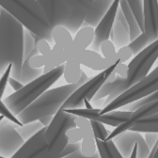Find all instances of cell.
Listing matches in <instances>:
<instances>
[{
  "label": "cell",
  "instance_id": "obj_1",
  "mask_svg": "<svg viewBox=\"0 0 158 158\" xmlns=\"http://www.w3.org/2000/svg\"><path fill=\"white\" fill-rule=\"evenodd\" d=\"M24 27L8 11H0V76L12 64L10 77L20 81L23 65Z\"/></svg>",
  "mask_w": 158,
  "mask_h": 158
},
{
  "label": "cell",
  "instance_id": "obj_2",
  "mask_svg": "<svg viewBox=\"0 0 158 158\" xmlns=\"http://www.w3.org/2000/svg\"><path fill=\"white\" fill-rule=\"evenodd\" d=\"M158 59V40L151 44L131 60L128 66V73L126 78H123L116 74L115 80L112 83H106L101 92L106 98L105 99V107L111 104L114 100L128 90L130 88L140 82L150 73L152 67ZM104 107V108H105Z\"/></svg>",
  "mask_w": 158,
  "mask_h": 158
},
{
  "label": "cell",
  "instance_id": "obj_3",
  "mask_svg": "<svg viewBox=\"0 0 158 158\" xmlns=\"http://www.w3.org/2000/svg\"><path fill=\"white\" fill-rule=\"evenodd\" d=\"M89 78L85 72L82 71L77 83L67 84L53 89H48L17 116L18 121L23 125L37 122L44 117L55 116L61 108L63 104L68 100V98L79 87L89 81Z\"/></svg>",
  "mask_w": 158,
  "mask_h": 158
},
{
  "label": "cell",
  "instance_id": "obj_4",
  "mask_svg": "<svg viewBox=\"0 0 158 158\" xmlns=\"http://www.w3.org/2000/svg\"><path fill=\"white\" fill-rule=\"evenodd\" d=\"M0 7L8 11L23 27H25L27 31L34 34L39 40H44L50 44H54L52 28L39 1L1 0Z\"/></svg>",
  "mask_w": 158,
  "mask_h": 158
},
{
  "label": "cell",
  "instance_id": "obj_5",
  "mask_svg": "<svg viewBox=\"0 0 158 158\" xmlns=\"http://www.w3.org/2000/svg\"><path fill=\"white\" fill-rule=\"evenodd\" d=\"M52 30L61 27L75 34L81 29L87 15V0L84 1H39Z\"/></svg>",
  "mask_w": 158,
  "mask_h": 158
},
{
  "label": "cell",
  "instance_id": "obj_6",
  "mask_svg": "<svg viewBox=\"0 0 158 158\" xmlns=\"http://www.w3.org/2000/svg\"><path fill=\"white\" fill-rule=\"evenodd\" d=\"M64 65L56 67L53 71L43 74L34 81L25 85L21 89L9 95L3 103L14 116H18L28 106L43 95L48 89L54 85L63 75Z\"/></svg>",
  "mask_w": 158,
  "mask_h": 158
},
{
  "label": "cell",
  "instance_id": "obj_7",
  "mask_svg": "<svg viewBox=\"0 0 158 158\" xmlns=\"http://www.w3.org/2000/svg\"><path fill=\"white\" fill-rule=\"evenodd\" d=\"M75 116L67 113L66 111L58 110L54 116L50 125L46 128L44 138L48 145L49 151L52 154L58 157L62 150L68 144L66 136L67 131L73 128H76Z\"/></svg>",
  "mask_w": 158,
  "mask_h": 158
},
{
  "label": "cell",
  "instance_id": "obj_8",
  "mask_svg": "<svg viewBox=\"0 0 158 158\" xmlns=\"http://www.w3.org/2000/svg\"><path fill=\"white\" fill-rule=\"evenodd\" d=\"M156 90H158V66L152 71L143 80L130 88L111 104L106 106L100 114H106L123 108L152 94Z\"/></svg>",
  "mask_w": 158,
  "mask_h": 158
},
{
  "label": "cell",
  "instance_id": "obj_9",
  "mask_svg": "<svg viewBox=\"0 0 158 158\" xmlns=\"http://www.w3.org/2000/svg\"><path fill=\"white\" fill-rule=\"evenodd\" d=\"M118 64L116 63L106 70L101 72L99 74L95 75L92 78H89L84 85L79 87L69 98L68 100L63 104L61 108L59 110H69V109H82L85 108V102H89L93 100L94 96L102 88L104 84L106 83L107 78L115 73L116 67Z\"/></svg>",
  "mask_w": 158,
  "mask_h": 158
},
{
  "label": "cell",
  "instance_id": "obj_10",
  "mask_svg": "<svg viewBox=\"0 0 158 158\" xmlns=\"http://www.w3.org/2000/svg\"><path fill=\"white\" fill-rule=\"evenodd\" d=\"M65 111L73 116L81 117V118H87L89 121H96L98 123H103L104 125L106 124L115 128L124 123L132 114V112L125 111V110H116V111L108 112L106 114H100L102 109H96V108L69 109Z\"/></svg>",
  "mask_w": 158,
  "mask_h": 158
},
{
  "label": "cell",
  "instance_id": "obj_11",
  "mask_svg": "<svg viewBox=\"0 0 158 158\" xmlns=\"http://www.w3.org/2000/svg\"><path fill=\"white\" fill-rule=\"evenodd\" d=\"M16 127L7 118L0 122V156L3 158H11L25 143Z\"/></svg>",
  "mask_w": 158,
  "mask_h": 158
},
{
  "label": "cell",
  "instance_id": "obj_12",
  "mask_svg": "<svg viewBox=\"0 0 158 158\" xmlns=\"http://www.w3.org/2000/svg\"><path fill=\"white\" fill-rule=\"evenodd\" d=\"M45 131L46 127L25 141L24 145L11 158H56V156L50 152L45 141Z\"/></svg>",
  "mask_w": 158,
  "mask_h": 158
},
{
  "label": "cell",
  "instance_id": "obj_13",
  "mask_svg": "<svg viewBox=\"0 0 158 158\" xmlns=\"http://www.w3.org/2000/svg\"><path fill=\"white\" fill-rule=\"evenodd\" d=\"M118 7H120V1L118 0L112 1L109 10L103 17L101 22L94 28V39L90 45L91 51H94L96 53L100 52L101 44L106 41H109Z\"/></svg>",
  "mask_w": 158,
  "mask_h": 158
},
{
  "label": "cell",
  "instance_id": "obj_14",
  "mask_svg": "<svg viewBox=\"0 0 158 158\" xmlns=\"http://www.w3.org/2000/svg\"><path fill=\"white\" fill-rule=\"evenodd\" d=\"M71 56H72L71 59L74 58L80 63V65H84L94 71L103 72L116 63H120V61H118V59L117 57V55L115 58L106 59L103 56L99 55V53L91 51L90 49L73 51L71 48Z\"/></svg>",
  "mask_w": 158,
  "mask_h": 158
},
{
  "label": "cell",
  "instance_id": "obj_15",
  "mask_svg": "<svg viewBox=\"0 0 158 158\" xmlns=\"http://www.w3.org/2000/svg\"><path fill=\"white\" fill-rule=\"evenodd\" d=\"M157 113H158V100L142 106L141 107L136 109L135 111L132 112L131 116L129 117V118L124 123H123L120 126H118L117 128H115L110 133L106 141L113 140L116 136L120 135L121 134H123V133H124L126 131H129L136 123L144 120V118H150V117H152V116H153V115H155Z\"/></svg>",
  "mask_w": 158,
  "mask_h": 158
},
{
  "label": "cell",
  "instance_id": "obj_16",
  "mask_svg": "<svg viewBox=\"0 0 158 158\" xmlns=\"http://www.w3.org/2000/svg\"><path fill=\"white\" fill-rule=\"evenodd\" d=\"M113 142L123 158H129L134 149L137 146L143 149H149L142 135L133 131H126L116 136Z\"/></svg>",
  "mask_w": 158,
  "mask_h": 158
},
{
  "label": "cell",
  "instance_id": "obj_17",
  "mask_svg": "<svg viewBox=\"0 0 158 158\" xmlns=\"http://www.w3.org/2000/svg\"><path fill=\"white\" fill-rule=\"evenodd\" d=\"M144 9V34L151 44L158 40V1H143Z\"/></svg>",
  "mask_w": 158,
  "mask_h": 158
},
{
  "label": "cell",
  "instance_id": "obj_18",
  "mask_svg": "<svg viewBox=\"0 0 158 158\" xmlns=\"http://www.w3.org/2000/svg\"><path fill=\"white\" fill-rule=\"evenodd\" d=\"M111 4V0H87V15L82 27L95 28L109 10Z\"/></svg>",
  "mask_w": 158,
  "mask_h": 158
},
{
  "label": "cell",
  "instance_id": "obj_19",
  "mask_svg": "<svg viewBox=\"0 0 158 158\" xmlns=\"http://www.w3.org/2000/svg\"><path fill=\"white\" fill-rule=\"evenodd\" d=\"M110 41L112 42L114 46L118 47V49L128 46L131 43L130 35H129V27L126 23L125 17L120 7H118L116 14V19L110 34Z\"/></svg>",
  "mask_w": 158,
  "mask_h": 158
},
{
  "label": "cell",
  "instance_id": "obj_20",
  "mask_svg": "<svg viewBox=\"0 0 158 158\" xmlns=\"http://www.w3.org/2000/svg\"><path fill=\"white\" fill-rule=\"evenodd\" d=\"M94 39V28L92 27H82L79 30L74 39L73 40L71 48L73 51L87 50L91 45Z\"/></svg>",
  "mask_w": 158,
  "mask_h": 158
},
{
  "label": "cell",
  "instance_id": "obj_21",
  "mask_svg": "<svg viewBox=\"0 0 158 158\" xmlns=\"http://www.w3.org/2000/svg\"><path fill=\"white\" fill-rule=\"evenodd\" d=\"M120 9L122 10L124 17H125V20H126V23L128 25V27H129V35H130V42H133L135 40L139 37L142 32L138 27L135 19L129 8V5L127 3L126 0H123V1H120Z\"/></svg>",
  "mask_w": 158,
  "mask_h": 158
},
{
  "label": "cell",
  "instance_id": "obj_22",
  "mask_svg": "<svg viewBox=\"0 0 158 158\" xmlns=\"http://www.w3.org/2000/svg\"><path fill=\"white\" fill-rule=\"evenodd\" d=\"M33 56H29L26 59H24L22 70H21V76H20V82H21L24 86L34 81L35 79L39 78L44 74L43 69H35L32 68L29 64L30 58Z\"/></svg>",
  "mask_w": 158,
  "mask_h": 158
},
{
  "label": "cell",
  "instance_id": "obj_23",
  "mask_svg": "<svg viewBox=\"0 0 158 158\" xmlns=\"http://www.w3.org/2000/svg\"><path fill=\"white\" fill-rule=\"evenodd\" d=\"M80 66V63L74 58L70 59L64 64L63 76L68 84H75L79 81V78H80L82 73Z\"/></svg>",
  "mask_w": 158,
  "mask_h": 158
},
{
  "label": "cell",
  "instance_id": "obj_24",
  "mask_svg": "<svg viewBox=\"0 0 158 158\" xmlns=\"http://www.w3.org/2000/svg\"><path fill=\"white\" fill-rule=\"evenodd\" d=\"M129 131L137 133H156L158 134V113L136 123Z\"/></svg>",
  "mask_w": 158,
  "mask_h": 158
},
{
  "label": "cell",
  "instance_id": "obj_25",
  "mask_svg": "<svg viewBox=\"0 0 158 158\" xmlns=\"http://www.w3.org/2000/svg\"><path fill=\"white\" fill-rule=\"evenodd\" d=\"M95 143L100 158H123L116 148L113 140L101 141L95 139Z\"/></svg>",
  "mask_w": 158,
  "mask_h": 158
},
{
  "label": "cell",
  "instance_id": "obj_26",
  "mask_svg": "<svg viewBox=\"0 0 158 158\" xmlns=\"http://www.w3.org/2000/svg\"><path fill=\"white\" fill-rule=\"evenodd\" d=\"M129 8L135 19V21L139 27L141 32H144V9L143 1L141 0H129L127 1Z\"/></svg>",
  "mask_w": 158,
  "mask_h": 158
},
{
  "label": "cell",
  "instance_id": "obj_27",
  "mask_svg": "<svg viewBox=\"0 0 158 158\" xmlns=\"http://www.w3.org/2000/svg\"><path fill=\"white\" fill-rule=\"evenodd\" d=\"M43 128L44 127L42 125V123L39 121H37V122L27 123V124H23L22 126H17L16 130L19 133V135L23 137V139L27 141L33 135H35L38 132L41 131Z\"/></svg>",
  "mask_w": 158,
  "mask_h": 158
},
{
  "label": "cell",
  "instance_id": "obj_28",
  "mask_svg": "<svg viewBox=\"0 0 158 158\" xmlns=\"http://www.w3.org/2000/svg\"><path fill=\"white\" fill-rule=\"evenodd\" d=\"M150 44H151V42L149 41V39L146 37V35L144 33H142L139 37H137L135 41L131 42L128 46L132 50L133 55L136 56L138 53H140L142 50H144Z\"/></svg>",
  "mask_w": 158,
  "mask_h": 158
},
{
  "label": "cell",
  "instance_id": "obj_29",
  "mask_svg": "<svg viewBox=\"0 0 158 158\" xmlns=\"http://www.w3.org/2000/svg\"><path fill=\"white\" fill-rule=\"evenodd\" d=\"M89 122H90L94 139H98L101 141H106L107 137L110 135V132H108L106 129L105 125L101 123L96 122V121H89Z\"/></svg>",
  "mask_w": 158,
  "mask_h": 158
},
{
  "label": "cell",
  "instance_id": "obj_30",
  "mask_svg": "<svg viewBox=\"0 0 158 158\" xmlns=\"http://www.w3.org/2000/svg\"><path fill=\"white\" fill-rule=\"evenodd\" d=\"M81 153L86 157H91L97 153V147L94 137H84L81 140Z\"/></svg>",
  "mask_w": 158,
  "mask_h": 158
},
{
  "label": "cell",
  "instance_id": "obj_31",
  "mask_svg": "<svg viewBox=\"0 0 158 158\" xmlns=\"http://www.w3.org/2000/svg\"><path fill=\"white\" fill-rule=\"evenodd\" d=\"M156 100H158V90H156V91L153 92L152 94H151V95H149V96H147V97L141 99V100L136 101V102H135V103H133V104H131V105H128V106H124V107H123V110H125V111L134 112V111H135L136 109H138L139 107H141L142 106H144V105H146V104H149V103H151V102L156 101Z\"/></svg>",
  "mask_w": 158,
  "mask_h": 158
},
{
  "label": "cell",
  "instance_id": "obj_32",
  "mask_svg": "<svg viewBox=\"0 0 158 158\" xmlns=\"http://www.w3.org/2000/svg\"><path fill=\"white\" fill-rule=\"evenodd\" d=\"M74 122H75L76 127L80 129L81 132L83 133L84 137H94L93 133H92V129H91V125H90V122L89 120L84 118H81V117L75 116Z\"/></svg>",
  "mask_w": 158,
  "mask_h": 158
},
{
  "label": "cell",
  "instance_id": "obj_33",
  "mask_svg": "<svg viewBox=\"0 0 158 158\" xmlns=\"http://www.w3.org/2000/svg\"><path fill=\"white\" fill-rule=\"evenodd\" d=\"M100 52L103 54V56L106 59H112L116 57L117 52H116V47L110 41H106L101 44L100 47Z\"/></svg>",
  "mask_w": 158,
  "mask_h": 158
},
{
  "label": "cell",
  "instance_id": "obj_34",
  "mask_svg": "<svg viewBox=\"0 0 158 158\" xmlns=\"http://www.w3.org/2000/svg\"><path fill=\"white\" fill-rule=\"evenodd\" d=\"M0 116H3L5 118L9 120L10 122L13 123L14 124H16L17 126H22V123L18 121V118L16 116H14L10 110L6 106V105L3 103V101L0 100Z\"/></svg>",
  "mask_w": 158,
  "mask_h": 158
},
{
  "label": "cell",
  "instance_id": "obj_35",
  "mask_svg": "<svg viewBox=\"0 0 158 158\" xmlns=\"http://www.w3.org/2000/svg\"><path fill=\"white\" fill-rule=\"evenodd\" d=\"M66 136L68 139V143H78L79 141H81L83 139V133L79 128H73L67 131Z\"/></svg>",
  "mask_w": 158,
  "mask_h": 158
},
{
  "label": "cell",
  "instance_id": "obj_36",
  "mask_svg": "<svg viewBox=\"0 0 158 158\" xmlns=\"http://www.w3.org/2000/svg\"><path fill=\"white\" fill-rule=\"evenodd\" d=\"M11 68H12V64H10L8 66V68L6 69V71L4 72V73L1 75V78H0V100H1V98L3 97L4 91L9 83V79L10 77V73H11Z\"/></svg>",
  "mask_w": 158,
  "mask_h": 158
},
{
  "label": "cell",
  "instance_id": "obj_37",
  "mask_svg": "<svg viewBox=\"0 0 158 158\" xmlns=\"http://www.w3.org/2000/svg\"><path fill=\"white\" fill-rule=\"evenodd\" d=\"M81 149V143H68L65 148L62 150V152H60V154L58 155L57 158H64L68 155H71L74 152H76L77 151H80Z\"/></svg>",
  "mask_w": 158,
  "mask_h": 158
},
{
  "label": "cell",
  "instance_id": "obj_38",
  "mask_svg": "<svg viewBox=\"0 0 158 158\" xmlns=\"http://www.w3.org/2000/svg\"><path fill=\"white\" fill-rule=\"evenodd\" d=\"M132 56L134 55H133L132 50L129 48V46L123 47L121 49H118V51L117 52V57L118 59V61H120V63H124L125 61H127L128 59L132 57Z\"/></svg>",
  "mask_w": 158,
  "mask_h": 158
},
{
  "label": "cell",
  "instance_id": "obj_39",
  "mask_svg": "<svg viewBox=\"0 0 158 158\" xmlns=\"http://www.w3.org/2000/svg\"><path fill=\"white\" fill-rule=\"evenodd\" d=\"M40 55H42L44 56H46L52 50V47L50 45L49 43H47L46 41H44V40H40V41H38V43L35 44Z\"/></svg>",
  "mask_w": 158,
  "mask_h": 158
},
{
  "label": "cell",
  "instance_id": "obj_40",
  "mask_svg": "<svg viewBox=\"0 0 158 158\" xmlns=\"http://www.w3.org/2000/svg\"><path fill=\"white\" fill-rule=\"evenodd\" d=\"M143 137H144V140H145L148 148L150 150H152V148L154 146L155 142L158 139V134H156V133H145Z\"/></svg>",
  "mask_w": 158,
  "mask_h": 158
},
{
  "label": "cell",
  "instance_id": "obj_41",
  "mask_svg": "<svg viewBox=\"0 0 158 158\" xmlns=\"http://www.w3.org/2000/svg\"><path fill=\"white\" fill-rule=\"evenodd\" d=\"M116 73L117 75L121 76L123 78H126L127 73H128V66L125 65L124 63H120L118 64V66L116 67Z\"/></svg>",
  "mask_w": 158,
  "mask_h": 158
},
{
  "label": "cell",
  "instance_id": "obj_42",
  "mask_svg": "<svg viewBox=\"0 0 158 158\" xmlns=\"http://www.w3.org/2000/svg\"><path fill=\"white\" fill-rule=\"evenodd\" d=\"M9 84L10 85V87L12 88V89L15 90V92L18 91V90H20V89H21L24 87V85L21 82L16 80V79L11 78V77H10V79H9Z\"/></svg>",
  "mask_w": 158,
  "mask_h": 158
},
{
  "label": "cell",
  "instance_id": "obj_43",
  "mask_svg": "<svg viewBox=\"0 0 158 158\" xmlns=\"http://www.w3.org/2000/svg\"><path fill=\"white\" fill-rule=\"evenodd\" d=\"M64 158H100V156H99V153L97 152L96 154H94V155L91 156V157H86V156H84V155L81 153L80 151H77L76 152H74V153H73V154H71V155H68V156H66V157H64Z\"/></svg>",
  "mask_w": 158,
  "mask_h": 158
},
{
  "label": "cell",
  "instance_id": "obj_44",
  "mask_svg": "<svg viewBox=\"0 0 158 158\" xmlns=\"http://www.w3.org/2000/svg\"><path fill=\"white\" fill-rule=\"evenodd\" d=\"M53 118H54V116H49V117H44V118H42L41 120H39V122L42 123V125L44 126V127H48L49 125H50V123H52V121H53Z\"/></svg>",
  "mask_w": 158,
  "mask_h": 158
},
{
  "label": "cell",
  "instance_id": "obj_45",
  "mask_svg": "<svg viewBox=\"0 0 158 158\" xmlns=\"http://www.w3.org/2000/svg\"><path fill=\"white\" fill-rule=\"evenodd\" d=\"M152 158H158V148H157V150H156V152H155V153H154Z\"/></svg>",
  "mask_w": 158,
  "mask_h": 158
},
{
  "label": "cell",
  "instance_id": "obj_46",
  "mask_svg": "<svg viewBox=\"0 0 158 158\" xmlns=\"http://www.w3.org/2000/svg\"><path fill=\"white\" fill-rule=\"evenodd\" d=\"M3 118H4L3 116H0V122H1V121L3 120Z\"/></svg>",
  "mask_w": 158,
  "mask_h": 158
},
{
  "label": "cell",
  "instance_id": "obj_47",
  "mask_svg": "<svg viewBox=\"0 0 158 158\" xmlns=\"http://www.w3.org/2000/svg\"><path fill=\"white\" fill-rule=\"evenodd\" d=\"M2 10V9H1V7H0V11H1Z\"/></svg>",
  "mask_w": 158,
  "mask_h": 158
},
{
  "label": "cell",
  "instance_id": "obj_48",
  "mask_svg": "<svg viewBox=\"0 0 158 158\" xmlns=\"http://www.w3.org/2000/svg\"><path fill=\"white\" fill-rule=\"evenodd\" d=\"M0 158H3V157H1V156H0Z\"/></svg>",
  "mask_w": 158,
  "mask_h": 158
},
{
  "label": "cell",
  "instance_id": "obj_49",
  "mask_svg": "<svg viewBox=\"0 0 158 158\" xmlns=\"http://www.w3.org/2000/svg\"><path fill=\"white\" fill-rule=\"evenodd\" d=\"M157 60H158V59H157Z\"/></svg>",
  "mask_w": 158,
  "mask_h": 158
}]
</instances>
